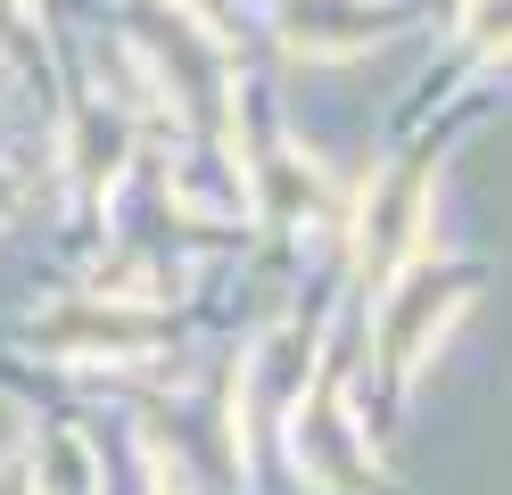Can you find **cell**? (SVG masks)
Listing matches in <instances>:
<instances>
[{"label":"cell","mask_w":512,"mask_h":495,"mask_svg":"<svg viewBox=\"0 0 512 495\" xmlns=\"http://www.w3.org/2000/svg\"><path fill=\"white\" fill-rule=\"evenodd\" d=\"M50 347H75V355H149L166 339V322L157 314H124V306H75L67 322L42 330Z\"/></svg>","instance_id":"4"},{"label":"cell","mask_w":512,"mask_h":495,"mask_svg":"<svg viewBox=\"0 0 512 495\" xmlns=\"http://www.w3.org/2000/svg\"><path fill=\"white\" fill-rule=\"evenodd\" d=\"M34 487H42V495H100V462H91V446L75 438V429H42Z\"/></svg>","instance_id":"6"},{"label":"cell","mask_w":512,"mask_h":495,"mask_svg":"<svg viewBox=\"0 0 512 495\" xmlns=\"http://www.w3.org/2000/svg\"><path fill=\"white\" fill-rule=\"evenodd\" d=\"M380 33V9H364V0H290V42L331 58V50H364Z\"/></svg>","instance_id":"5"},{"label":"cell","mask_w":512,"mask_h":495,"mask_svg":"<svg viewBox=\"0 0 512 495\" xmlns=\"http://www.w3.org/2000/svg\"><path fill=\"white\" fill-rule=\"evenodd\" d=\"M290 454H298V471H306L314 487H331V495L372 487V454L356 446V429H347V413H339V380H331V372L298 396V413H290Z\"/></svg>","instance_id":"1"},{"label":"cell","mask_w":512,"mask_h":495,"mask_svg":"<svg viewBox=\"0 0 512 495\" xmlns=\"http://www.w3.org/2000/svg\"><path fill=\"white\" fill-rule=\"evenodd\" d=\"M463 289H471V273L455 264V273H413V281H397L389 297H380V363H389L397 380L422 372L430 339L463 314Z\"/></svg>","instance_id":"2"},{"label":"cell","mask_w":512,"mask_h":495,"mask_svg":"<svg viewBox=\"0 0 512 495\" xmlns=\"http://www.w3.org/2000/svg\"><path fill=\"white\" fill-rule=\"evenodd\" d=\"M463 33L479 50H512V0H463Z\"/></svg>","instance_id":"7"},{"label":"cell","mask_w":512,"mask_h":495,"mask_svg":"<svg viewBox=\"0 0 512 495\" xmlns=\"http://www.w3.org/2000/svg\"><path fill=\"white\" fill-rule=\"evenodd\" d=\"M422 215H430V182L413 174V165H397V174L364 198V231H356L364 281H397V273H405L413 240H422Z\"/></svg>","instance_id":"3"}]
</instances>
